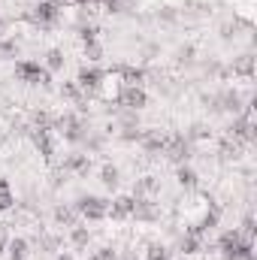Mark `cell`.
Returning <instances> with one entry per match:
<instances>
[{"mask_svg": "<svg viewBox=\"0 0 257 260\" xmlns=\"http://www.w3.org/2000/svg\"><path fill=\"white\" fill-rule=\"evenodd\" d=\"M15 76L27 85H49L52 82V73L43 67V61H34V58H24L15 64Z\"/></svg>", "mask_w": 257, "mask_h": 260, "instance_id": "cell-1", "label": "cell"}, {"mask_svg": "<svg viewBox=\"0 0 257 260\" xmlns=\"http://www.w3.org/2000/svg\"><path fill=\"white\" fill-rule=\"evenodd\" d=\"M30 18H34V24H40V27H52V24L61 18V6H58L55 0H40V3L34 6Z\"/></svg>", "mask_w": 257, "mask_h": 260, "instance_id": "cell-2", "label": "cell"}, {"mask_svg": "<svg viewBox=\"0 0 257 260\" xmlns=\"http://www.w3.org/2000/svg\"><path fill=\"white\" fill-rule=\"evenodd\" d=\"M118 100H121V106L130 109V112H139V109L148 106V94L142 91V85H124L121 94H118Z\"/></svg>", "mask_w": 257, "mask_h": 260, "instance_id": "cell-3", "label": "cell"}, {"mask_svg": "<svg viewBox=\"0 0 257 260\" xmlns=\"http://www.w3.org/2000/svg\"><path fill=\"white\" fill-rule=\"evenodd\" d=\"M76 209H79L88 221H100V218H106V215H109V203H106L103 197H85Z\"/></svg>", "mask_w": 257, "mask_h": 260, "instance_id": "cell-4", "label": "cell"}, {"mask_svg": "<svg viewBox=\"0 0 257 260\" xmlns=\"http://www.w3.org/2000/svg\"><path fill=\"white\" fill-rule=\"evenodd\" d=\"M103 79H106V73L100 70V67H82L79 70V76H76V85L82 88V91H97L100 85H103Z\"/></svg>", "mask_w": 257, "mask_h": 260, "instance_id": "cell-5", "label": "cell"}, {"mask_svg": "<svg viewBox=\"0 0 257 260\" xmlns=\"http://www.w3.org/2000/svg\"><path fill=\"white\" fill-rule=\"evenodd\" d=\"M133 203H136V197H118V200H112V203H109V218H115V221L130 218Z\"/></svg>", "mask_w": 257, "mask_h": 260, "instance_id": "cell-6", "label": "cell"}, {"mask_svg": "<svg viewBox=\"0 0 257 260\" xmlns=\"http://www.w3.org/2000/svg\"><path fill=\"white\" fill-rule=\"evenodd\" d=\"M130 218H136V221H154V218H157V209H154L148 200H136Z\"/></svg>", "mask_w": 257, "mask_h": 260, "instance_id": "cell-7", "label": "cell"}, {"mask_svg": "<svg viewBox=\"0 0 257 260\" xmlns=\"http://www.w3.org/2000/svg\"><path fill=\"white\" fill-rule=\"evenodd\" d=\"M6 251H9V260H24L27 257V242L24 239H9Z\"/></svg>", "mask_w": 257, "mask_h": 260, "instance_id": "cell-8", "label": "cell"}, {"mask_svg": "<svg viewBox=\"0 0 257 260\" xmlns=\"http://www.w3.org/2000/svg\"><path fill=\"white\" fill-rule=\"evenodd\" d=\"M179 248H182L185 254H197V251H203V239H200V236H194V233H185V236H182V242H179Z\"/></svg>", "mask_w": 257, "mask_h": 260, "instance_id": "cell-9", "label": "cell"}, {"mask_svg": "<svg viewBox=\"0 0 257 260\" xmlns=\"http://www.w3.org/2000/svg\"><path fill=\"white\" fill-rule=\"evenodd\" d=\"M12 203H15V194L9 188V179H0V212L12 209Z\"/></svg>", "mask_w": 257, "mask_h": 260, "instance_id": "cell-10", "label": "cell"}, {"mask_svg": "<svg viewBox=\"0 0 257 260\" xmlns=\"http://www.w3.org/2000/svg\"><path fill=\"white\" fill-rule=\"evenodd\" d=\"M176 176H179V185H182V188H197V173H194L191 167H185V164H179V170H176Z\"/></svg>", "mask_w": 257, "mask_h": 260, "instance_id": "cell-11", "label": "cell"}, {"mask_svg": "<svg viewBox=\"0 0 257 260\" xmlns=\"http://www.w3.org/2000/svg\"><path fill=\"white\" fill-rule=\"evenodd\" d=\"M64 52H58V49H52V52H49V55H46V70H49V73H58V70H64Z\"/></svg>", "mask_w": 257, "mask_h": 260, "instance_id": "cell-12", "label": "cell"}, {"mask_svg": "<svg viewBox=\"0 0 257 260\" xmlns=\"http://www.w3.org/2000/svg\"><path fill=\"white\" fill-rule=\"evenodd\" d=\"M100 3H103L109 12H115V15H118V12H127L130 6H133V0H100Z\"/></svg>", "mask_w": 257, "mask_h": 260, "instance_id": "cell-13", "label": "cell"}, {"mask_svg": "<svg viewBox=\"0 0 257 260\" xmlns=\"http://www.w3.org/2000/svg\"><path fill=\"white\" fill-rule=\"evenodd\" d=\"M103 185L106 188H115L118 185V170L115 167H103Z\"/></svg>", "mask_w": 257, "mask_h": 260, "instance_id": "cell-14", "label": "cell"}, {"mask_svg": "<svg viewBox=\"0 0 257 260\" xmlns=\"http://www.w3.org/2000/svg\"><path fill=\"white\" fill-rule=\"evenodd\" d=\"M145 260H170V251H167L164 245H151L148 254H145Z\"/></svg>", "mask_w": 257, "mask_h": 260, "instance_id": "cell-15", "label": "cell"}, {"mask_svg": "<svg viewBox=\"0 0 257 260\" xmlns=\"http://www.w3.org/2000/svg\"><path fill=\"white\" fill-rule=\"evenodd\" d=\"M100 55H103V49L97 46V40L94 43H85V58L88 61H100Z\"/></svg>", "mask_w": 257, "mask_h": 260, "instance_id": "cell-16", "label": "cell"}, {"mask_svg": "<svg viewBox=\"0 0 257 260\" xmlns=\"http://www.w3.org/2000/svg\"><path fill=\"white\" fill-rule=\"evenodd\" d=\"M73 242L82 248V245H88V230L85 227H73Z\"/></svg>", "mask_w": 257, "mask_h": 260, "instance_id": "cell-17", "label": "cell"}, {"mask_svg": "<svg viewBox=\"0 0 257 260\" xmlns=\"http://www.w3.org/2000/svg\"><path fill=\"white\" fill-rule=\"evenodd\" d=\"M6 242H9V239H6V236H3V230H0V254L6 251Z\"/></svg>", "mask_w": 257, "mask_h": 260, "instance_id": "cell-18", "label": "cell"}, {"mask_svg": "<svg viewBox=\"0 0 257 260\" xmlns=\"http://www.w3.org/2000/svg\"><path fill=\"white\" fill-rule=\"evenodd\" d=\"M55 260H73V257H70V254H58Z\"/></svg>", "mask_w": 257, "mask_h": 260, "instance_id": "cell-19", "label": "cell"}, {"mask_svg": "<svg viewBox=\"0 0 257 260\" xmlns=\"http://www.w3.org/2000/svg\"><path fill=\"white\" fill-rule=\"evenodd\" d=\"M76 3H91V0H76Z\"/></svg>", "mask_w": 257, "mask_h": 260, "instance_id": "cell-20", "label": "cell"}, {"mask_svg": "<svg viewBox=\"0 0 257 260\" xmlns=\"http://www.w3.org/2000/svg\"><path fill=\"white\" fill-rule=\"evenodd\" d=\"M88 260H97V254H91V257H88Z\"/></svg>", "mask_w": 257, "mask_h": 260, "instance_id": "cell-21", "label": "cell"}]
</instances>
